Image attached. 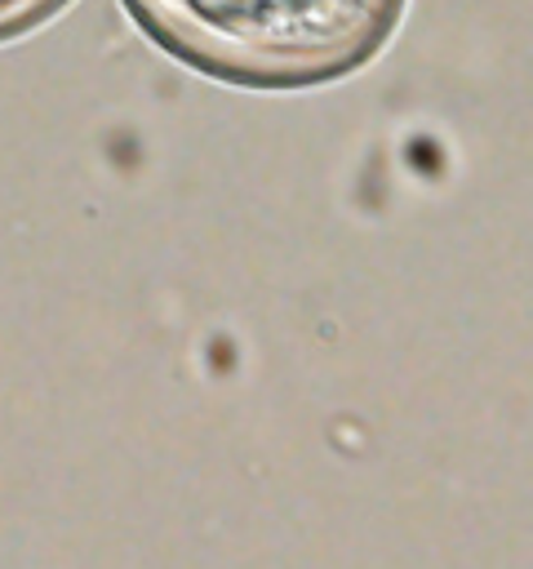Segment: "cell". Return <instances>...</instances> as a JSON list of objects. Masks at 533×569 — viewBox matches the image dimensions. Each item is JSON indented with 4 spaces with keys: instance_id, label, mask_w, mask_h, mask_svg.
Wrapping results in <instances>:
<instances>
[{
    "instance_id": "6da1fadb",
    "label": "cell",
    "mask_w": 533,
    "mask_h": 569,
    "mask_svg": "<svg viewBox=\"0 0 533 569\" xmlns=\"http://www.w3.org/2000/svg\"><path fill=\"white\" fill-rule=\"evenodd\" d=\"M178 62L240 89H311L369 67L409 0H124Z\"/></svg>"
},
{
    "instance_id": "7a4b0ae2",
    "label": "cell",
    "mask_w": 533,
    "mask_h": 569,
    "mask_svg": "<svg viewBox=\"0 0 533 569\" xmlns=\"http://www.w3.org/2000/svg\"><path fill=\"white\" fill-rule=\"evenodd\" d=\"M71 0H0V44L18 40L36 27H44L58 9H67Z\"/></svg>"
}]
</instances>
